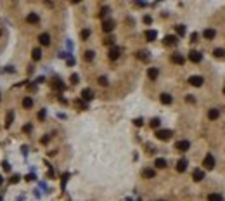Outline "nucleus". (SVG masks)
Returning a JSON list of instances; mask_svg holds the SVG:
<instances>
[{"instance_id": "1", "label": "nucleus", "mask_w": 225, "mask_h": 201, "mask_svg": "<svg viewBox=\"0 0 225 201\" xmlns=\"http://www.w3.org/2000/svg\"><path fill=\"white\" fill-rule=\"evenodd\" d=\"M173 135V132L168 130V128H163V130H156V137L159 141H170V137Z\"/></svg>"}, {"instance_id": "2", "label": "nucleus", "mask_w": 225, "mask_h": 201, "mask_svg": "<svg viewBox=\"0 0 225 201\" xmlns=\"http://www.w3.org/2000/svg\"><path fill=\"white\" fill-rule=\"evenodd\" d=\"M189 147H190V142H189V141H178V142H175V149L180 151V153L189 151Z\"/></svg>"}, {"instance_id": "3", "label": "nucleus", "mask_w": 225, "mask_h": 201, "mask_svg": "<svg viewBox=\"0 0 225 201\" xmlns=\"http://www.w3.org/2000/svg\"><path fill=\"white\" fill-rule=\"evenodd\" d=\"M201 59H203L201 52H197V50H190V52H189V61H190V63L197 64V63H201Z\"/></svg>"}, {"instance_id": "4", "label": "nucleus", "mask_w": 225, "mask_h": 201, "mask_svg": "<svg viewBox=\"0 0 225 201\" xmlns=\"http://www.w3.org/2000/svg\"><path fill=\"white\" fill-rule=\"evenodd\" d=\"M203 82H204V78H203V76H197V75H194V76L189 78V83H190L192 87H201Z\"/></svg>"}, {"instance_id": "5", "label": "nucleus", "mask_w": 225, "mask_h": 201, "mask_svg": "<svg viewBox=\"0 0 225 201\" xmlns=\"http://www.w3.org/2000/svg\"><path fill=\"white\" fill-rule=\"evenodd\" d=\"M204 168H206V170H213V168H215V158H213V156H211V154H206V156H204Z\"/></svg>"}, {"instance_id": "6", "label": "nucleus", "mask_w": 225, "mask_h": 201, "mask_svg": "<svg viewBox=\"0 0 225 201\" xmlns=\"http://www.w3.org/2000/svg\"><path fill=\"white\" fill-rule=\"evenodd\" d=\"M163 43H165L166 47H173V45H177V43H178V38L175 37V35H168V37H165Z\"/></svg>"}, {"instance_id": "7", "label": "nucleus", "mask_w": 225, "mask_h": 201, "mask_svg": "<svg viewBox=\"0 0 225 201\" xmlns=\"http://www.w3.org/2000/svg\"><path fill=\"white\" fill-rule=\"evenodd\" d=\"M112 30H114V21H111V19H106V21L102 23V31L109 33V31H112Z\"/></svg>"}, {"instance_id": "8", "label": "nucleus", "mask_w": 225, "mask_h": 201, "mask_svg": "<svg viewBox=\"0 0 225 201\" xmlns=\"http://www.w3.org/2000/svg\"><path fill=\"white\" fill-rule=\"evenodd\" d=\"M38 42H40V45H43V47L50 45V35H49V33H42V35L38 37Z\"/></svg>"}, {"instance_id": "9", "label": "nucleus", "mask_w": 225, "mask_h": 201, "mask_svg": "<svg viewBox=\"0 0 225 201\" xmlns=\"http://www.w3.org/2000/svg\"><path fill=\"white\" fill-rule=\"evenodd\" d=\"M192 179H194L196 182H201V180L204 179V172H203V170H199V168H196V170L192 172Z\"/></svg>"}, {"instance_id": "10", "label": "nucleus", "mask_w": 225, "mask_h": 201, "mask_svg": "<svg viewBox=\"0 0 225 201\" xmlns=\"http://www.w3.org/2000/svg\"><path fill=\"white\" fill-rule=\"evenodd\" d=\"M81 99L83 101H92L94 99V92L90 90V89H83L81 90Z\"/></svg>"}, {"instance_id": "11", "label": "nucleus", "mask_w": 225, "mask_h": 201, "mask_svg": "<svg viewBox=\"0 0 225 201\" xmlns=\"http://www.w3.org/2000/svg\"><path fill=\"white\" fill-rule=\"evenodd\" d=\"M185 170H187V160L182 158V160H178V163H177V172L182 173V172H185Z\"/></svg>"}, {"instance_id": "12", "label": "nucleus", "mask_w": 225, "mask_h": 201, "mask_svg": "<svg viewBox=\"0 0 225 201\" xmlns=\"http://www.w3.org/2000/svg\"><path fill=\"white\" fill-rule=\"evenodd\" d=\"M203 37L206 38V40H213V38L217 37V31H215L213 28H208V30L203 31Z\"/></svg>"}, {"instance_id": "13", "label": "nucleus", "mask_w": 225, "mask_h": 201, "mask_svg": "<svg viewBox=\"0 0 225 201\" xmlns=\"http://www.w3.org/2000/svg\"><path fill=\"white\" fill-rule=\"evenodd\" d=\"M26 21H28L30 24H38L40 18H38V14H35V12H30V14L26 16Z\"/></svg>"}, {"instance_id": "14", "label": "nucleus", "mask_w": 225, "mask_h": 201, "mask_svg": "<svg viewBox=\"0 0 225 201\" xmlns=\"http://www.w3.org/2000/svg\"><path fill=\"white\" fill-rule=\"evenodd\" d=\"M154 175H156V172L152 168H144L142 170V177L144 179H154Z\"/></svg>"}, {"instance_id": "15", "label": "nucleus", "mask_w": 225, "mask_h": 201, "mask_svg": "<svg viewBox=\"0 0 225 201\" xmlns=\"http://www.w3.org/2000/svg\"><path fill=\"white\" fill-rule=\"evenodd\" d=\"M120 52H121V50H120L118 47H111V50H109V59H111V61H116V59L120 57Z\"/></svg>"}, {"instance_id": "16", "label": "nucleus", "mask_w": 225, "mask_h": 201, "mask_svg": "<svg viewBox=\"0 0 225 201\" xmlns=\"http://www.w3.org/2000/svg\"><path fill=\"white\" fill-rule=\"evenodd\" d=\"M159 101H161L163 104H166V106H168V104H171V102H173V97H171L170 94H161Z\"/></svg>"}, {"instance_id": "17", "label": "nucleus", "mask_w": 225, "mask_h": 201, "mask_svg": "<svg viewBox=\"0 0 225 201\" xmlns=\"http://www.w3.org/2000/svg\"><path fill=\"white\" fill-rule=\"evenodd\" d=\"M146 38H147L149 42H154V40L158 38V31H156V30H147V31H146Z\"/></svg>"}, {"instance_id": "18", "label": "nucleus", "mask_w": 225, "mask_h": 201, "mask_svg": "<svg viewBox=\"0 0 225 201\" xmlns=\"http://www.w3.org/2000/svg\"><path fill=\"white\" fill-rule=\"evenodd\" d=\"M158 75H159V70H158V68H149V70H147V76H149L151 80H156Z\"/></svg>"}, {"instance_id": "19", "label": "nucleus", "mask_w": 225, "mask_h": 201, "mask_svg": "<svg viewBox=\"0 0 225 201\" xmlns=\"http://www.w3.org/2000/svg\"><path fill=\"white\" fill-rule=\"evenodd\" d=\"M171 61H173L175 64H184V63H185L184 55H180V54H173L171 55Z\"/></svg>"}, {"instance_id": "20", "label": "nucleus", "mask_w": 225, "mask_h": 201, "mask_svg": "<svg viewBox=\"0 0 225 201\" xmlns=\"http://www.w3.org/2000/svg\"><path fill=\"white\" fill-rule=\"evenodd\" d=\"M218 116H220V111L217 109V108H213V109L208 111V118H209V120H217Z\"/></svg>"}, {"instance_id": "21", "label": "nucleus", "mask_w": 225, "mask_h": 201, "mask_svg": "<svg viewBox=\"0 0 225 201\" xmlns=\"http://www.w3.org/2000/svg\"><path fill=\"white\" fill-rule=\"evenodd\" d=\"M23 108H24V109L33 108V99H31V97H24V99H23Z\"/></svg>"}, {"instance_id": "22", "label": "nucleus", "mask_w": 225, "mask_h": 201, "mask_svg": "<svg viewBox=\"0 0 225 201\" xmlns=\"http://www.w3.org/2000/svg\"><path fill=\"white\" fill-rule=\"evenodd\" d=\"M12 120H14V111H9L7 113V118H5V128H9L12 125Z\"/></svg>"}, {"instance_id": "23", "label": "nucleus", "mask_w": 225, "mask_h": 201, "mask_svg": "<svg viewBox=\"0 0 225 201\" xmlns=\"http://www.w3.org/2000/svg\"><path fill=\"white\" fill-rule=\"evenodd\" d=\"M208 201H224V198H222V194L211 192V194H208Z\"/></svg>"}, {"instance_id": "24", "label": "nucleus", "mask_w": 225, "mask_h": 201, "mask_svg": "<svg viewBox=\"0 0 225 201\" xmlns=\"http://www.w3.org/2000/svg\"><path fill=\"white\" fill-rule=\"evenodd\" d=\"M137 57H139L140 61H149V52H146V50H139V52H137Z\"/></svg>"}, {"instance_id": "25", "label": "nucleus", "mask_w": 225, "mask_h": 201, "mask_svg": "<svg viewBox=\"0 0 225 201\" xmlns=\"http://www.w3.org/2000/svg\"><path fill=\"white\" fill-rule=\"evenodd\" d=\"M31 57H33V61H40L42 59V50L40 49H33V52H31Z\"/></svg>"}, {"instance_id": "26", "label": "nucleus", "mask_w": 225, "mask_h": 201, "mask_svg": "<svg viewBox=\"0 0 225 201\" xmlns=\"http://www.w3.org/2000/svg\"><path fill=\"white\" fill-rule=\"evenodd\" d=\"M52 87H54L56 90H64V89H66V85H64L62 82H59V80H56V82L52 83Z\"/></svg>"}, {"instance_id": "27", "label": "nucleus", "mask_w": 225, "mask_h": 201, "mask_svg": "<svg viewBox=\"0 0 225 201\" xmlns=\"http://www.w3.org/2000/svg\"><path fill=\"white\" fill-rule=\"evenodd\" d=\"M154 165H156V168H165V166H166V161H165L163 158H158V160L154 161Z\"/></svg>"}, {"instance_id": "28", "label": "nucleus", "mask_w": 225, "mask_h": 201, "mask_svg": "<svg viewBox=\"0 0 225 201\" xmlns=\"http://www.w3.org/2000/svg\"><path fill=\"white\" fill-rule=\"evenodd\" d=\"M177 35H178V37H184V35H185V26L178 24V26H177Z\"/></svg>"}, {"instance_id": "29", "label": "nucleus", "mask_w": 225, "mask_h": 201, "mask_svg": "<svg viewBox=\"0 0 225 201\" xmlns=\"http://www.w3.org/2000/svg\"><path fill=\"white\" fill-rule=\"evenodd\" d=\"M213 55H215V57H224L225 50L224 49H215V50H213Z\"/></svg>"}, {"instance_id": "30", "label": "nucleus", "mask_w": 225, "mask_h": 201, "mask_svg": "<svg viewBox=\"0 0 225 201\" xmlns=\"http://www.w3.org/2000/svg\"><path fill=\"white\" fill-rule=\"evenodd\" d=\"M94 50H87V52H85V55H83V57H85V61H92V59H94Z\"/></svg>"}, {"instance_id": "31", "label": "nucleus", "mask_w": 225, "mask_h": 201, "mask_svg": "<svg viewBox=\"0 0 225 201\" xmlns=\"http://www.w3.org/2000/svg\"><path fill=\"white\" fill-rule=\"evenodd\" d=\"M159 123H161V121H159V118H152L149 125H151L152 128H158V127H159Z\"/></svg>"}, {"instance_id": "32", "label": "nucleus", "mask_w": 225, "mask_h": 201, "mask_svg": "<svg viewBox=\"0 0 225 201\" xmlns=\"http://www.w3.org/2000/svg\"><path fill=\"white\" fill-rule=\"evenodd\" d=\"M108 78L106 76H99V85H102V87H108Z\"/></svg>"}, {"instance_id": "33", "label": "nucleus", "mask_w": 225, "mask_h": 201, "mask_svg": "<svg viewBox=\"0 0 225 201\" xmlns=\"http://www.w3.org/2000/svg\"><path fill=\"white\" fill-rule=\"evenodd\" d=\"M108 14H109V9H108V7H102V9H100V14H99V16H100V18H106Z\"/></svg>"}, {"instance_id": "34", "label": "nucleus", "mask_w": 225, "mask_h": 201, "mask_svg": "<svg viewBox=\"0 0 225 201\" xmlns=\"http://www.w3.org/2000/svg\"><path fill=\"white\" fill-rule=\"evenodd\" d=\"M88 37H90V30H83L81 31V40H87Z\"/></svg>"}, {"instance_id": "35", "label": "nucleus", "mask_w": 225, "mask_h": 201, "mask_svg": "<svg viewBox=\"0 0 225 201\" xmlns=\"http://www.w3.org/2000/svg\"><path fill=\"white\" fill-rule=\"evenodd\" d=\"M45 114H47L45 109H40V111H38V120H40V121H42V120H45Z\"/></svg>"}, {"instance_id": "36", "label": "nucleus", "mask_w": 225, "mask_h": 201, "mask_svg": "<svg viewBox=\"0 0 225 201\" xmlns=\"http://www.w3.org/2000/svg\"><path fill=\"white\" fill-rule=\"evenodd\" d=\"M112 43H114V38L112 37H108L106 40H104V45H112Z\"/></svg>"}, {"instance_id": "37", "label": "nucleus", "mask_w": 225, "mask_h": 201, "mask_svg": "<svg viewBox=\"0 0 225 201\" xmlns=\"http://www.w3.org/2000/svg\"><path fill=\"white\" fill-rule=\"evenodd\" d=\"M78 80H80V76H78V75H71V83H73V85L78 83Z\"/></svg>"}, {"instance_id": "38", "label": "nucleus", "mask_w": 225, "mask_h": 201, "mask_svg": "<svg viewBox=\"0 0 225 201\" xmlns=\"http://www.w3.org/2000/svg\"><path fill=\"white\" fill-rule=\"evenodd\" d=\"M2 168H4L5 172H11V165L7 163V161H4V163H2Z\"/></svg>"}, {"instance_id": "39", "label": "nucleus", "mask_w": 225, "mask_h": 201, "mask_svg": "<svg viewBox=\"0 0 225 201\" xmlns=\"http://www.w3.org/2000/svg\"><path fill=\"white\" fill-rule=\"evenodd\" d=\"M23 132H26V134H28V132H31V123H26V125L23 127Z\"/></svg>"}, {"instance_id": "40", "label": "nucleus", "mask_w": 225, "mask_h": 201, "mask_svg": "<svg viewBox=\"0 0 225 201\" xmlns=\"http://www.w3.org/2000/svg\"><path fill=\"white\" fill-rule=\"evenodd\" d=\"M133 123H135L137 127H142V125H144V120H142V118H137V120H135Z\"/></svg>"}, {"instance_id": "41", "label": "nucleus", "mask_w": 225, "mask_h": 201, "mask_svg": "<svg viewBox=\"0 0 225 201\" xmlns=\"http://www.w3.org/2000/svg\"><path fill=\"white\" fill-rule=\"evenodd\" d=\"M19 182V175H12L11 177V184H18Z\"/></svg>"}, {"instance_id": "42", "label": "nucleus", "mask_w": 225, "mask_h": 201, "mask_svg": "<svg viewBox=\"0 0 225 201\" xmlns=\"http://www.w3.org/2000/svg\"><path fill=\"white\" fill-rule=\"evenodd\" d=\"M151 21H152L151 16H146V18H144V23H146V24H151Z\"/></svg>"}, {"instance_id": "43", "label": "nucleus", "mask_w": 225, "mask_h": 201, "mask_svg": "<svg viewBox=\"0 0 225 201\" xmlns=\"http://www.w3.org/2000/svg\"><path fill=\"white\" fill-rule=\"evenodd\" d=\"M47 142H49V137H47V135H45V137H42V144H47Z\"/></svg>"}, {"instance_id": "44", "label": "nucleus", "mask_w": 225, "mask_h": 201, "mask_svg": "<svg viewBox=\"0 0 225 201\" xmlns=\"http://www.w3.org/2000/svg\"><path fill=\"white\" fill-rule=\"evenodd\" d=\"M196 38H197V35H196V33H192V37H190V42H197Z\"/></svg>"}, {"instance_id": "45", "label": "nucleus", "mask_w": 225, "mask_h": 201, "mask_svg": "<svg viewBox=\"0 0 225 201\" xmlns=\"http://www.w3.org/2000/svg\"><path fill=\"white\" fill-rule=\"evenodd\" d=\"M135 5H137V7H146V4H144V2H137Z\"/></svg>"}, {"instance_id": "46", "label": "nucleus", "mask_w": 225, "mask_h": 201, "mask_svg": "<svg viewBox=\"0 0 225 201\" xmlns=\"http://www.w3.org/2000/svg\"><path fill=\"white\" fill-rule=\"evenodd\" d=\"M187 102H194V97L192 95H187Z\"/></svg>"}, {"instance_id": "47", "label": "nucleus", "mask_w": 225, "mask_h": 201, "mask_svg": "<svg viewBox=\"0 0 225 201\" xmlns=\"http://www.w3.org/2000/svg\"><path fill=\"white\" fill-rule=\"evenodd\" d=\"M224 94H225V89H224Z\"/></svg>"}, {"instance_id": "48", "label": "nucleus", "mask_w": 225, "mask_h": 201, "mask_svg": "<svg viewBox=\"0 0 225 201\" xmlns=\"http://www.w3.org/2000/svg\"><path fill=\"white\" fill-rule=\"evenodd\" d=\"M0 35H2V31H0Z\"/></svg>"}, {"instance_id": "49", "label": "nucleus", "mask_w": 225, "mask_h": 201, "mask_svg": "<svg viewBox=\"0 0 225 201\" xmlns=\"http://www.w3.org/2000/svg\"><path fill=\"white\" fill-rule=\"evenodd\" d=\"M0 201H2V198H0Z\"/></svg>"}]
</instances>
